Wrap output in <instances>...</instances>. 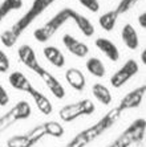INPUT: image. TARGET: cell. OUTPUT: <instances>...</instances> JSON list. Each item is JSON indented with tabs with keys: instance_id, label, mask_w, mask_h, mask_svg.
<instances>
[{
	"instance_id": "1",
	"label": "cell",
	"mask_w": 146,
	"mask_h": 147,
	"mask_svg": "<svg viewBox=\"0 0 146 147\" xmlns=\"http://www.w3.org/2000/svg\"><path fill=\"white\" fill-rule=\"evenodd\" d=\"M72 20L77 25V28L81 31V33L86 37H90L94 34V25L90 23L89 19L82 16L81 13L76 12L72 8H64L60 12L54 15L51 20H48L43 27L35 29L33 37L39 41V42H47L49 38L53 36L56 32L67 23V21Z\"/></svg>"
},
{
	"instance_id": "2",
	"label": "cell",
	"mask_w": 146,
	"mask_h": 147,
	"mask_svg": "<svg viewBox=\"0 0 146 147\" xmlns=\"http://www.w3.org/2000/svg\"><path fill=\"white\" fill-rule=\"evenodd\" d=\"M54 1H56V0H33V3H32L31 8L28 9V12H25L8 31L3 32V33L0 34L1 44H3L4 47H7V48H12V47L16 44V41L19 40V37L25 32V29H27L45 9H48V7L52 5Z\"/></svg>"
},
{
	"instance_id": "3",
	"label": "cell",
	"mask_w": 146,
	"mask_h": 147,
	"mask_svg": "<svg viewBox=\"0 0 146 147\" xmlns=\"http://www.w3.org/2000/svg\"><path fill=\"white\" fill-rule=\"evenodd\" d=\"M17 56H19V58H20V61L23 65H25L27 68L33 70V72L44 81V84L48 86V89L51 90L52 94H53L56 98H58V99L64 98L65 89H64V86H62V84L58 81L52 73H49L47 69L43 68V66L39 64L36 53H35V51L32 49L31 45H27V44L21 45L20 48L17 49Z\"/></svg>"
},
{
	"instance_id": "4",
	"label": "cell",
	"mask_w": 146,
	"mask_h": 147,
	"mask_svg": "<svg viewBox=\"0 0 146 147\" xmlns=\"http://www.w3.org/2000/svg\"><path fill=\"white\" fill-rule=\"evenodd\" d=\"M8 81H10L11 86H12L14 89L29 94V96L33 98L37 109L40 110L44 115L52 114V111H53L52 102L41 92H39L37 89H35L33 85L31 84V81H29L21 72H17V70L16 72H12L10 74V77H8Z\"/></svg>"
},
{
	"instance_id": "5",
	"label": "cell",
	"mask_w": 146,
	"mask_h": 147,
	"mask_svg": "<svg viewBox=\"0 0 146 147\" xmlns=\"http://www.w3.org/2000/svg\"><path fill=\"white\" fill-rule=\"evenodd\" d=\"M96 106L90 99H81L78 102L71 103V105H65L61 110H60V118L64 122H72V121L77 119L78 117L82 115H90L94 113Z\"/></svg>"
},
{
	"instance_id": "6",
	"label": "cell",
	"mask_w": 146,
	"mask_h": 147,
	"mask_svg": "<svg viewBox=\"0 0 146 147\" xmlns=\"http://www.w3.org/2000/svg\"><path fill=\"white\" fill-rule=\"evenodd\" d=\"M32 114L31 105L27 101H20L17 102L10 111L0 117V134L4 130H7L8 127H11L14 123H16L17 121H23L29 118Z\"/></svg>"
},
{
	"instance_id": "7",
	"label": "cell",
	"mask_w": 146,
	"mask_h": 147,
	"mask_svg": "<svg viewBox=\"0 0 146 147\" xmlns=\"http://www.w3.org/2000/svg\"><path fill=\"white\" fill-rule=\"evenodd\" d=\"M44 125L41 123L39 126L33 127L29 133L23 135H15L7 140V147H33L43 137H45Z\"/></svg>"
},
{
	"instance_id": "8",
	"label": "cell",
	"mask_w": 146,
	"mask_h": 147,
	"mask_svg": "<svg viewBox=\"0 0 146 147\" xmlns=\"http://www.w3.org/2000/svg\"><path fill=\"white\" fill-rule=\"evenodd\" d=\"M138 70H139V66L137 64V61L130 58L110 77V84H112L113 88L118 89L122 85H125L134 74H137Z\"/></svg>"
},
{
	"instance_id": "9",
	"label": "cell",
	"mask_w": 146,
	"mask_h": 147,
	"mask_svg": "<svg viewBox=\"0 0 146 147\" xmlns=\"http://www.w3.org/2000/svg\"><path fill=\"white\" fill-rule=\"evenodd\" d=\"M145 92H146V85L143 84L142 86L137 88L136 90L128 93V94L121 99V103H120L117 107H118L121 111L128 110V109H133V107H138L139 105H141V102H142Z\"/></svg>"
},
{
	"instance_id": "10",
	"label": "cell",
	"mask_w": 146,
	"mask_h": 147,
	"mask_svg": "<svg viewBox=\"0 0 146 147\" xmlns=\"http://www.w3.org/2000/svg\"><path fill=\"white\" fill-rule=\"evenodd\" d=\"M62 42H64L65 48L68 49L71 52L72 55L77 56V57H86L89 53V47L85 42L82 41L77 40L76 37H73L72 34L67 33L64 34V37H62Z\"/></svg>"
},
{
	"instance_id": "11",
	"label": "cell",
	"mask_w": 146,
	"mask_h": 147,
	"mask_svg": "<svg viewBox=\"0 0 146 147\" xmlns=\"http://www.w3.org/2000/svg\"><path fill=\"white\" fill-rule=\"evenodd\" d=\"M94 44H96V47H97V49H100L110 61H118L120 51H118V48L115 47L114 42H112L109 38L98 37V38H96Z\"/></svg>"
},
{
	"instance_id": "12",
	"label": "cell",
	"mask_w": 146,
	"mask_h": 147,
	"mask_svg": "<svg viewBox=\"0 0 146 147\" xmlns=\"http://www.w3.org/2000/svg\"><path fill=\"white\" fill-rule=\"evenodd\" d=\"M65 80L69 85L77 92H82L86 85V78H85L84 73L77 68H71L65 72Z\"/></svg>"
},
{
	"instance_id": "13",
	"label": "cell",
	"mask_w": 146,
	"mask_h": 147,
	"mask_svg": "<svg viewBox=\"0 0 146 147\" xmlns=\"http://www.w3.org/2000/svg\"><path fill=\"white\" fill-rule=\"evenodd\" d=\"M121 37H122V41H124V44L126 45V48L132 49V51L138 48V45H139L138 33H137V31L134 29V27L132 24L124 25L122 31H121Z\"/></svg>"
},
{
	"instance_id": "14",
	"label": "cell",
	"mask_w": 146,
	"mask_h": 147,
	"mask_svg": "<svg viewBox=\"0 0 146 147\" xmlns=\"http://www.w3.org/2000/svg\"><path fill=\"white\" fill-rule=\"evenodd\" d=\"M43 53H44L45 58L51 62L53 66L56 68H62L65 65V57L62 55V52L58 48L53 47V45H49V47H45L43 49Z\"/></svg>"
},
{
	"instance_id": "15",
	"label": "cell",
	"mask_w": 146,
	"mask_h": 147,
	"mask_svg": "<svg viewBox=\"0 0 146 147\" xmlns=\"http://www.w3.org/2000/svg\"><path fill=\"white\" fill-rule=\"evenodd\" d=\"M85 66H86V70L92 76H94V77L101 78V77L105 76V72H106L105 65H104V62H102L100 58H97V57L88 58L86 62H85Z\"/></svg>"
},
{
	"instance_id": "16",
	"label": "cell",
	"mask_w": 146,
	"mask_h": 147,
	"mask_svg": "<svg viewBox=\"0 0 146 147\" xmlns=\"http://www.w3.org/2000/svg\"><path fill=\"white\" fill-rule=\"evenodd\" d=\"M92 93L94 96V98L98 102H101L102 105H110V102H112V93H110V90L105 85L94 84L92 88Z\"/></svg>"
},
{
	"instance_id": "17",
	"label": "cell",
	"mask_w": 146,
	"mask_h": 147,
	"mask_svg": "<svg viewBox=\"0 0 146 147\" xmlns=\"http://www.w3.org/2000/svg\"><path fill=\"white\" fill-rule=\"evenodd\" d=\"M117 19H118V13L113 9V11H108L104 15H101L98 19V23L105 32H112L115 27Z\"/></svg>"
},
{
	"instance_id": "18",
	"label": "cell",
	"mask_w": 146,
	"mask_h": 147,
	"mask_svg": "<svg viewBox=\"0 0 146 147\" xmlns=\"http://www.w3.org/2000/svg\"><path fill=\"white\" fill-rule=\"evenodd\" d=\"M23 7V0H4L0 4V23L4 20V17L7 16L12 11H19Z\"/></svg>"
},
{
	"instance_id": "19",
	"label": "cell",
	"mask_w": 146,
	"mask_h": 147,
	"mask_svg": "<svg viewBox=\"0 0 146 147\" xmlns=\"http://www.w3.org/2000/svg\"><path fill=\"white\" fill-rule=\"evenodd\" d=\"M44 129H45V134L51 135L54 138H61L64 135V127L61 123L54 122V121H49V122H44Z\"/></svg>"
},
{
	"instance_id": "20",
	"label": "cell",
	"mask_w": 146,
	"mask_h": 147,
	"mask_svg": "<svg viewBox=\"0 0 146 147\" xmlns=\"http://www.w3.org/2000/svg\"><path fill=\"white\" fill-rule=\"evenodd\" d=\"M139 0H121L118 3V5H117V8H115V12L118 13V16L121 13H125V12H128V11L130 9V8L133 7V5H136L137 3H138Z\"/></svg>"
},
{
	"instance_id": "21",
	"label": "cell",
	"mask_w": 146,
	"mask_h": 147,
	"mask_svg": "<svg viewBox=\"0 0 146 147\" xmlns=\"http://www.w3.org/2000/svg\"><path fill=\"white\" fill-rule=\"evenodd\" d=\"M80 3L84 5L86 9H89L90 12H98L100 11V3L98 0H78Z\"/></svg>"
},
{
	"instance_id": "22",
	"label": "cell",
	"mask_w": 146,
	"mask_h": 147,
	"mask_svg": "<svg viewBox=\"0 0 146 147\" xmlns=\"http://www.w3.org/2000/svg\"><path fill=\"white\" fill-rule=\"evenodd\" d=\"M10 66H11V62H10L8 56L5 55L3 51H0V73L8 72V70H10Z\"/></svg>"
},
{
	"instance_id": "23",
	"label": "cell",
	"mask_w": 146,
	"mask_h": 147,
	"mask_svg": "<svg viewBox=\"0 0 146 147\" xmlns=\"http://www.w3.org/2000/svg\"><path fill=\"white\" fill-rule=\"evenodd\" d=\"M10 102V96H8L7 90L3 88V85L0 84V106H5Z\"/></svg>"
},
{
	"instance_id": "24",
	"label": "cell",
	"mask_w": 146,
	"mask_h": 147,
	"mask_svg": "<svg viewBox=\"0 0 146 147\" xmlns=\"http://www.w3.org/2000/svg\"><path fill=\"white\" fill-rule=\"evenodd\" d=\"M138 24H139V27L143 28V29L146 28V12L145 11L138 16Z\"/></svg>"
},
{
	"instance_id": "25",
	"label": "cell",
	"mask_w": 146,
	"mask_h": 147,
	"mask_svg": "<svg viewBox=\"0 0 146 147\" xmlns=\"http://www.w3.org/2000/svg\"><path fill=\"white\" fill-rule=\"evenodd\" d=\"M141 61L143 62V65H146V49H143V52L141 53Z\"/></svg>"
}]
</instances>
